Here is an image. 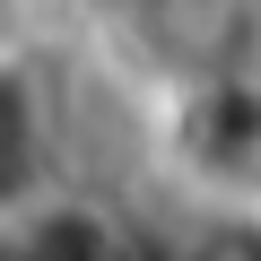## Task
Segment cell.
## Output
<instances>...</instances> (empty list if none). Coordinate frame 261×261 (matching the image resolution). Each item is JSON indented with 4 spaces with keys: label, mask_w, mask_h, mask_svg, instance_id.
Listing matches in <instances>:
<instances>
[{
    "label": "cell",
    "mask_w": 261,
    "mask_h": 261,
    "mask_svg": "<svg viewBox=\"0 0 261 261\" xmlns=\"http://www.w3.org/2000/svg\"><path fill=\"white\" fill-rule=\"evenodd\" d=\"M53 174V113H44V87L27 61L0 53V226H9Z\"/></svg>",
    "instance_id": "cell-1"
}]
</instances>
